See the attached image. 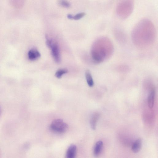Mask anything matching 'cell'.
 <instances>
[{
  "label": "cell",
  "instance_id": "obj_14",
  "mask_svg": "<svg viewBox=\"0 0 158 158\" xmlns=\"http://www.w3.org/2000/svg\"><path fill=\"white\" fill-rule=\"evenodd\" d=\"M46 44L47 47L51 49L54 43V42L52 39L49 38L48 36L46 35Z\"/></svg>",
  "mask_w": 158,
  "mask_h": 158
},
{
  "label": "cell",
  "instance_id": "obj_16",
  "mask_svg": "<svg viewBox=\"0 0 158 158\" xmlns=\"http://www.w3.org/2000/svg\"><path fill=\"white\" fill-rule=\"evenodd\" d=\"M67 17L69 19H73V15L70 14H68Z\"/></svg>",
  "mask_w": 158,
  "mask_h": 158
},
{
  "label": "cell",
  "instance_id": "obj_6",
  "mask_svg": "<svg viewBox=\"0 0 158 158\" xmlns=\"http://www.w3.org/2000/svg\"><path fill=\"white\" fill-rule=\"evenodd\" d=\"M77 152V147L76 145L72 144L69 147L66 153V157L74 158L75 157Z\"/></svg>",
  "mask_w": 158,
  "mask_h": 158
},
{
  "label": "cell",
  "instance_id": "obj_2",
  "mask_svg": "<svg viewBox=\"0 0 158 158\" xmlns=\"http://www.w3.org/2000/svg\"><path fill=\"white\" fill-rule=\"evenodd\" d=\"M134 7L133 0H121L119 2L116 7L117 14L121 19H126L131 15Z\"/></svg>",
  "mask_w": 158,
  "mask_h": 158
},
{
  "label": "cell",
  "instance_id": "obj_3",
  "mask_svg": "<svg viewBox=\"0 0 158 158\" xmlns=\"http://www.w3.org/2000/svg\"><path fill=\"white\" fill-rule=\"evenodd\" d=\"M50 128L53 131L62 133L65 132L68 129V124L60 119H57L53 120L52 123Z\"/></svg>",
  "mask_w": 158,
  "mask_h": 158
},
{
  "label": "cell",
  "instance_id": "obj_10",
  "mask_svg": "<svg viewBox=\"0 0 158 158\" xmlns=\"http://www.w3.org/2000/svg\"><path fill=\"white\" fill-rule=\"evenodd\" d=\"M99 117L98 113H96L92 116L90 120V124L91 128L93 130L96 128V123Z\"/></svg>",
  "mask_w": 158,
  "mask_h": 158
},
{
  "label": "cell",
  "instance_id": "obj_5",
  "mask_svg": "<svg viewBox=\"0 0 158 158\" xmlns=\"http://www.w3.org/2000/svg\"><path fill=\"white\" fill-rule=\"evenodd\" d=\"M28 58L31 60H35L38 59L40 56V54L36 48L30 49L28 53Z\"/></svg>",
  "mask_w": 158,
  "mask_h": 158
},
{
  "label": "cell",
  "instance_id": "obj_4",
  "mask_svg": "<svg viewBox=\"0 0 158 158\" xmlns=\"http://www.w3.org/2000/svg\"><path fill=\"white\" fill-rule=\"evenodd\" d=\"M51 49L52 55L55 61L57 63H60L61 57L59 47L57 43L54 42Z\"/></svg>",
  "mask_w": 158,
  "mask_h": 158
},
{
  "label": "cell",
  "instance_id": "obj_13",
  "mask_svg": "<svg viewBox=\"0 0 158 158\" xmlns=\"http://www.w3.org/2000/svg\"><path fill=\"white\" fill-rule=\"evenodd\" d=\"M68 72V70L65 69H60L58 70L55 73V76L58 78L61 77L63 75Z\"/></svg>",
  "mask_w": 158,
  "mask_h": 158
},
{
  "label": "cell",
  "instance_id": "obj_7",
  "mask_svg": "<svg viewBox=\"0 0 158 158\" xmlns=\"http://www.w3.org/2000/svg\"><path fill=\"white\" fill-rule=\"evenodd\" d=\"M142 140L141 139H138L133 143L132 147V150L133 152L137 153L139 152L141 148Z\"/></svg>",
  "mask_w": 158,
  "mask_h": 158
},
{
  "label": "cell",
  "instance_id": "obj_12",
  "mask_svg": "<svg viewBox=\"0 0 158 158\" xmlns=\"http://www.w3.org/2000/svg\"><path fill=\"white\" fill-rule=\"evenodd\" d=\"M58 4L60 6L65 8H69L70 7V2L67 0H58Z\"/></svg>",
  "mask_w": 158,
  "mask_h": 158
},
{
  "label": "cell",
  "instance_id": "obj_11",
  "mask_svg": "<svg viewBox=\"0 0 158 158\" xmlns=\"http://www.w3.org/2000/svg\"><path fill=\"white\" fill-rule=\"evenodd\" d=\"M85 76L87 83L90 87H92L94 85L93 80L90 71L87 70L85 73Z\"/></svg>",
  "mask_w": 158,
  "mask_h": 158
},
{
  "label": "cell",
  "instance_id": "obj_9",
  "mask_svg": "<svg viewBox=\"0 0 158 158\" xmlns=\"http://www.w3.org/2000/svg\"><path fill=\"white\" fill-rule=\"evenodd\" d=\"M155 93L154 90L152 89L148 98V104L149 108L150 109H152L153 107Z\"/></svg>",
  "mask_w": 158,
  "mask_h": 158
},
{
  "label": "cell",
  "instance_id": "obj_8",
  "mask_svg": "<svg viewBox=\"0 0 158 158\" xmlns=\"http://www.w3.org/2000/svg\"><path fill=\"white\" fill-rule=\"evenodd\" d=\"M103 142L101 141H98L96 143L94 150V154L97 156L100 154L103 147Z\"/></svg>",
  "mask_w": 158,
  "mask_h": 158
},
{
  "label": "cell",
  "instance_id": "obj_1",
  "mask_svg": "<svg viewBox=\"0 0 158 158\" xmlns=\"http://www.w3.org/2000/svg\"><path fill=\"white\" fill-rule=\"evenodd\" d=\"M99 45L97 44L96 49L92 51V56L93 60L98 63L101 62L112 52V45L110 41L106 38L99 39Z\"/></svg>",
  "mask_w": 158,
  "mask_h": 158
},
{
  "label": "cell",
  "instance_id": "obj_15",
  "mask_svg": "<svg viewBox=\"0 0 158 158\" xmlns=\"http://www.w3.org/2000/svg\"><path fill=\"white\" fill-rule=\"evenodd\" d=\"M85 15V14L84 12H81L77 14L74 16L73 15V19L75 20H79L83 17Z\"/></svg>",
  "mask_w": 158,
  "mask_h": 158
}]
</instances>
